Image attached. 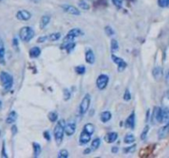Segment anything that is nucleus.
Masks as SVG:
<instances>
[{
  "instance_id": "nucleus-24",
  "label": "nucleus",
  "mask_w": 169,
  "mask_h": 158,
  "mask_svg": "<svg viewBox=\"0 0 169 158\" xmlns=\"http://www.w3.org/2000/svg\"><path fill=\"white\" fill-rule=\"evenodd\" d=\"M32 146H33V149H34V157H38L40 154H41V145L37 143H32Z\"/></svg>"
},
{
  "instance_id": "nucleus-15",
  "label": "nucleus",
  "mask_w": 169,
  "mask_h": 158,
  "mask_svg": "<svg viewBox=\"0 0 169 158\" xmlns=\"http://www.w3.org/2000/svg\"><path fill=\"white\" fill-rule=\"evenodd\" d=\"M162 106L163 110H169V90L166 91L162 97Z\"/></svg>"
},
{
  "instance_id": "nucleus-3",
  "label": "nucleus",
  "mask_w": 169,
  "mask_h": 158,
  "mask_svg": "<svg viewBox=\"0 0 169 158\" xmlns=\"http://www.w3.org/2000/svg\"><path fill=\"white\" fill-rule=\"evenodd\" d=\"M34 36L35 31L30 26H24L19 31V37L23 42H29Z\"/></svg>"
},
{
  "instance_id": "nucleus-42",
  "label": "nucleus",
  "mask_w": 169,
  "mask_h": 158,
  "mask_svg": "<svg viewBox=\"0 0 169 158\" xmlns=\"http://www.w3.org/2000/svg\"><path fill=\"white\" fill-rule=\"evenodd\" d=\"M2 157H7V155L6 154V150H5V143L4 142L3 143V147H2Z\"/></svg>"
},
{
  "instance_id": "nucleus-46",
  "label": "nucleus",
  "mask_w": 169,
  "mask_h": 158,
  "mask_svg": "<svg viewBox=\"0 0 169 158\" xmlns=\"http://www.w3.org/2000/svg\"><path fill=\"white\" fill-rule=\"evenodd\" d=\"M11 130H12V135H15V134L18 133V128L16 127V125H12Z\"/></svg>"
},
{
  "instance_id": "nucleus-6",
  "label": "nucleus",
  "mask_w": 169,
  "mask_h": 158,
  "mask_svg": "<svg viewBox=\"0 0 169 158\" xmlns=\"http://www.w3.org/2000/svg\"><path fill=\"white\" fill-rule=\"evenodd\" d=\"M111 59L113 60V62L116 63L117 64L118 72L121 73V72H123L126 68L127 63H126V62H125L124 59H122L121 58H120L118 56H116L115 55H111Z\"/></svg>"
},
{
  "instance_id": "nucleus-12",
  "label": "nucleus",
  "mask_w": 169,
  "mask_h": 158,
  "mask_svg": "<svg viewBox=\"0 0 169 158\" xmlns=\"http://www.w3.org/2000/svg\"><path fill=\"white\" fill-rule=\"evenodd\" d=\"M169 134V123L160 128L158 132V136L160 139H163Z\"/></svg>"
},
{
  "instance_id": "nucleus-22",
  "label": "nucleus",
  "mask_w": 169,
  "mask_h": 158,
  "mask_svg": "<svg viewBox=\"0 0 169 158\" xmlns=\"http://www.w3.org/2000/svg\"><path fill=\"white\" fill-rule=\"evenodd\" d=\"M41 49L39 48V47H33V48H31L30 50L29 51V55L31 58H32V59H35V58H37V57H39L40 55H41Z\"/></svg>"
},
{
  "instance_id": "nucleus-33",
  "label": "nucleus",
  "mask_w": 169,
  "mask_h": 158,
  "mask_svg": "<svg viewBox=\"0 0 169 158\" xmlns=\"http://www.w3.org/2000/svg\"><path fill=\"white\" fill-rule=\"evenodd\" d=\"M69 157V152L66 149H61L58 153V157L59 158H67Z\"/></svg>"
},
{
  "instance_id": "nucleus-4",
  "label": "nucleus",
  "mask_w": 169,
  "mask_h": 158,
  "mask_svg": "<svg viewBox=\"0 0 169 158\" xmlns=\"http://www.w3.org/2000/svg\"><path fill=\"white\" fill-rule=\"evenodd\" d=\"M91 103V96L89 94H86L82 100L80 106H79V111L80 114H84L89 109V106Z\"/></svg>"
},
{
  "instance_id": "nucleus-19",
  "label": "nucleus",
  "mask_w": 169,
  "mask_h": 158,
  "mask_svg": "<svg viewBox=\"0 0 169 158\" xmlns=\"http://www.w3.org/2000/svg\"><path fill=\"white\" fill-rule=\"evenodd\" d=\"M17 119H18V114L15 110H12L7 115V119H6V123L8 125H12L17 120Z\"/></svg>"
},
{
  "instance_id": "nucleus-27",
  "label": "nucleus",
  "mask_w": 169,
  "mask_h": 158,
  "mask_svg": "<svg viewBox=\"0 0 169 158\" xmlns=\"http://www.w3.org/2000/svg\"><path fill=\"white\" fill-rule=\"evenodd\" d=\"M110 50L112 53H116L119 50V44L116 39H112L110 41Z\"/></svg>"
},
{
  "instance_id": "nucleus-30",
  "label": "nucleus",
  "mask_w": 169,
  "mask_h": 158,
  "mask_svg": "<svg viewBox=\"0 0 169 158\" xmlns=\"http://www.w3.org/2000/svg\"><path fill=\"white\" fill-rule=\"evenodd\" d=\"M48 119H49V120L52 122V123L57 121V119H58V114H57V112H55V111L50 112V113L48 114Z\"/></svg>"
},
{
  "instance_id": "nucleus-1",
  "label": "nucleus",
  "mask_w": 169,
  "mask_h": 158,
  "mask_svg": "<svg viewBox=\"0 0 169 158\" xmlns=\"http://www.w3.org/2000/svg\"><path fill=\"white\" fill-rule=\"evenodd\" d=\"M64 126H65V123L64 120H59L57 125H55V129H54V136H55V140L56 144L59 146L62 143L63 138H64Z\"/></svg>"
},
{
  "instance_id": "nucleus-41",
  "label": "nucleus",
  "mask_w": 169,
  "mask_h": 158,
  "mask_svg": "<svg viewBox=\"0 0 169 158\" xmlns=\"http://www.w3.org/2000/svg\"><path fill=\"white\" fill-rule=\"evenodd\" d=\"M112 3L115 6L118 8H121L122 6V1L121 0H112Z\"/></svg>"
},
{
  "instance_id": "nucleus-50",
  "label": "nucleus",
  "mask_w": 169,
  "mask_h": 158,
  "mask_svg": "<svg viewBox=\"0 0 169 158\" xmlns=\"http://www.w3.org/2000/svg\"><path fill=\"white\" fill-rule=\"evenodd\" d=\"M31 1H33V2H35V3H39L41 0H31Z\"/></svg>"
},
{
  "instance_id": "nucleus-9",
  "label": "nucleus",
  "mask_w": 169,
  "mask_h": 158,
  "mask_svg": "<svg viewBox=\"0 0 169 158\" xmlns=\"http://www.w3.org/2000/svg\"><path fill=\"white\" fill-rule=\"evenodd\" d=\"M153 120L155 123H162V109L160 107H155L153 112Z\"/></svg>"
},
{
  "instance_id": "nucleus-44",
  "label": "nucleus",
  "mask_w": 169,
  "mask_h": 158,
  "mask_svg": "<svg viewBox=\"0 0 169 158\" xmlns=\"http://www.w3.org/2000/svg\"><path fill=\"white\" fill-rule=\"evenodd\" d=\"M12 44H13L14 48L18 50V39H16V38L13 39V41H12Z\"/></svg>"
},
{
  "instance_id": "nucleus-34",
  "label": "nucleus",
  "mask_w": 169,
  "mask_h": 158,
  "mask_svg": "<svg viewBox=\"0 0 169 158\" xmlns=\"http://www.w3.org/2000/svg\"><path fill=\"white\" fill-rule=\"evenodd\" d=\"M75 72L77 73L78 74H83L86 72V68L83 65H79V66H77L75 68Z\"/></svg>"
},
{
  "instance_id": "nucleus-35",
  "label": "nucleus",
  "mask_w": 169,
  "mask_h": 158,
  "mask_svg": "<svg viewBox=\"0 0 169 158\" xmlns=\"http://www.w3.org/2000/svg\"><path fill=\"white\" fill-rule=\"evenodd\" d=\"M149 130V125H146V126L144 127V129H143V132H142V133H141V135H140V138H141V139L144 140L145 138H146Z\"/></svg>"
},
{
  "instance_id": "nucleus-32",
  "label": "nucleus",
  "mask_w": 169,
  "mask_h": 158,
  "mask_svg": "<svg viewBox=\"0 0 169 158\" xmlns=\"http://www.w3.org/2000/svg\"><path fill=\"white\" fill-rule=\"evenodd\" d=\"M78 4L79 7L82 8V9H83V10H88V9L90 8L89 4H88L86 1H84V0H80Z\"/></svg>"
},
{
  "instance_id": "nucleus-39",
  "label": "nucleus",
  "mask_w": 169,
  "mask_h": 158,
  "mask_svg": "<svg viewBox=\"0 0 169 158\" xmlns=\"http://www.w3.org/2000/svg\"><path fill=\"white\" fill-rule=\"evenodd\" d=\"M135 148L136 146L134 144L132 146H129V147L124 148L123 151H124V152H125V153H129V152H134V151H135Z\"/></svg>"
},
{
  "instance_id": "nucleus-2",
  "label": "nucleus",
  "mask_w": 169,
  "mask_h": 158,
  "mask_svg": "<svg viewBox=\"0 0 169 158\" xmlns=\"http://www.w3.org/2000/svg\"><path fill=\"white\" fill-rule=\"evenodd\" d=\"M0 81L3 85V87L5 91H9L13 85V77L11 74L7 72H1L0 74Z\"/></svg>"
},
{
  "instance_id": "nucleus-53",
  "label": "nucleus",
  "mask_w": 169,
  "mask_h": 158,
  "mask_svg": "<svg viewBox=\"0 0 169 158\" xmlns=\"http://www.w3.org/2000/svg\"><path fill=\"white\" fill-rule=\"evenodd\" d=\"M0 1H1V0H0Z\"/></svg>"
},
{
  "instance_id": "nucleus-29",
  "label": "nucleus",
  "mask_w": 169,
  "mask_h": 158,
  "mask_svg": "<svg viewBox=\"0 0 169 158\" xmlns=\"http://www.w3.org/2000/svg\"><path fill=\"white\" fill-rule=\"evenodd\" d=\"M61 37V33L59 32H54V33L50 34V36H48V39L51 41H56L60 39Z\"/></svg>"
},
{
  "instance_id": "nucleus-8",
  "label": "nucleus",
  "mask_w": 169,
  "mask_h": 158,
  "mask_svg": "<svg viewBox=\"0 0 169 158\" xmlns=\"http://www.w3.org/2000/svg\"><path fill=\"white\" fill-rule=\"evenodd\" d=\"M75 131H76V124L74 122H69L64 126V133H65L67 136L74 135Z\"/></svg>"
},
{
  "instance_id": "nucleus-48",
  "label": "nucleus",
  "mask_w": 169,
  "mask_h": 158,
  "mask_svg": "<svg viewBox=\"0 0 169 158\" xmlns=\"http://www.w3.org/2000/svg\"><path fill=\"white\" fill-rule=\"evenodd\" d=\"M90 152H92V150H91V148L90 147H88V148H87L86 150H84V154H89Z\"/></svg>"
},
{
  "instance_id": "nucleus-16",
  "label": "nucleus",
  "mask_w": 169,
  "mask_h": 158,
  "mask_svg": "<svg viewBox=\"0 0 169 158\" xmlns=\"http://www.w3.org/2000/svg\"><path fill=\"white\" fill-rule=\"evenodd\" d=\"M118 138L117 133L116 132H110L108 133L106 136L104 137V139L107 142V143H113L114 142L116 141Z\"/></svg>"
},
{
  "instance_id": "nucleus-28",
  "label": "nucleus",
  "mask_w": 169,
  "mask_h": 158,
  "mask_svg": "<svg viewBox=\"0 0 169 158\" xmlns=\"http://www.w3.org/2000/svg\"><path fill=\"white\" fill-rule=\"evenodd\" d=\"M75 46V43L74 42H70V43H67V44H62V49L66 50L68 53H70L71 50L74 48Z\"/></svg>"
},
{
  "instance_id": "nucleus-49",
  "label": "nucleus",
  "mask_w": 169,
  "mask_h": 158,
  "mask_svg": "<svg viewBox=\"0 0 169 158\" xmlns=\"http://www.w3.org/2000/svg\"><path fill=\"white\" fill-rule=\"evenodd\" d=\"M118 150H119V149H118V147H114L111 148V151H112V152H114V153H116V152L118 151Z\"/></svg>"
},
{
  "instance_id": "nucleus-17",
  "label": "nucleus",
  "mask_w": 169,
  "mask_h": 158,
  "mask_svg": "<svg viewBox=\"0 0 169 158\" xmlns=\"http://www.w3.org/2000/svg\"><path fill=\"white\" fill-rule=\"evenodd\" d=\"M85 59H86V62L89 63V64H93L95 62V55L92 50H88L86 53H85Z\"/></svg>"
},
{
  "instance_id": "nucleus-45",
  "label": "nucleus",
  "mask_w": 169,
  "mask_h": 158,
  "mask_svg": "<svg viewBox=\"0 0 169 158\" xmlns=\"http://www.w3.org/2000/svg\"><path fill=\"white\" fill-rule=\"evenodd\" d=\"M165 81H166V83H167L168 85H169V69L167 70V72H166Z\"/></svg>"
},
{
  "instance_id": "nucleus-47",
  "label": "nucleus",
  "mask_w": 169,
  "mask_h": 158,
  "mask_svg": "<svg viewBox=\"0 0 169 158\" xmlns=\"http://www.w3.org/2000/svg\"><path fill=\"white\" fill-rule=\"evenodd\" d=\"M44 137L48 140V141H50V133L48 131H45L44 132Z\"/></svg>"
},
{
  "instance_id": "nucleus-14",
  "label": "nucleus",
  "mask_w": 169,
  "mask_h": 158,
  "mask_svg": "<svg viewBox=\"0 0 169 158\" xmlns=\"http://www.w3.org/2000/svg\"><path fill=\"white\" fill-rule=\"evenodd\" d=\"M152 74H153V77L154 78L156 81H159L162 79V76H163V71H162V68L161 67H155L153 69V72H152Z\"/></svg>"
},
{
  "instance_id": "nucleus-11",
  "label": "nucleus",
  "mask_w": 169,
  "mask_h": 158,
  "mask_svg": "<svg viewBox=\"0 0 169 158\" xmlns=\"http://www.w3.org/2000/svg\"><path fill=\"white\" fill-rule=\"evenodd\" d=\"M91 137L92 135L90 133H88V132H86L85 130L83 129L80 137H79V143L81 145H85V144L88 143L91 140Z\"/></svg>"
},
{
  "instance_id": "nucleus-23",
  "label": "nucleus",
  "mask_w": 169,
  "mask_h": 158,
  "mask_svg": "<svg viewBox=\"0 0 169 158\" xmlns=\"http://www.w3.org/2000/svg\"><path fill=\"white\" fill-rule=\"evenodd\" d=\"M100 144H101V140H100L99 138H96L95 139L92 140V144L90 146V148H91L92 151H94L97 149H98V147H100Z\"/></svg>"
},
{
  "instance_id": "nucleus-43",
  "label": "nucleus",
  "mask_w": 169,
  "mask_h": 158,
  "mask_svg": "<svg viewBox=\"0 0 169 158\" xmlns=\"http://www.w3.org/2000/svg\"><path fill=\"white\" fill-rule=\"evenodd\" d=\"M48 39V36H41L38 38V40H37V43H43L45 41H46Z\"/></svg>"
},
{
  "instance_id": "nucleus-51",
  "label": "nucleus",
  "mask_w": 169,
  "mask_h": 158,
  "mask_svg": "<svg viewBox=\"0 0 169 158\" xmlns=\"http://www.w3.org/2000/svg\"><path fill=\"white\" fill-rule=\"evenodd\" d=\"M2 106H3V104H2V101L0 100V110H1V109H2Z\"/></svg>"
},
{
  "instance_id": "nucleus-10",
  "label": "nucleus",
  "mask_w": 169,
  "mask_h": 158,
  "mask_svg": "<svg viewBox=\"0 0 169 158\" xmlns=\"http://www.w3.org/2000/svg\"><path fill=\"white\" fill-rule=\"evenodd\" d=\"M16 17L20 21H28L31 17V13L27 10H20L17 12Z\"/></svg>"
},
{
  "instance_id": "nucleus-40",
  "label": "nucleus",
  "mask_w": 169,
  "mask_h": 158,
  "mask_svg": "<svg viewBox=\"0 0 169 158\" xmlns=\"http://www.w3.org/2000/svg\"><path fill=\"white\" fill-rule=\"evenodd\" d=\"M124 100H126V101H129V100L131 99V95H130V92L129 91V89H126L125 92V94H124Z\"/></svg>"
},
{
  "instance_id": "nucleus-36",
  "label": "nucleus",
  "mask_w": 169,
  "mask_h": 158,
  "mask_svg": "<svg viewBox=\"0 0 169 158\" xmlns=\"http://www.w3.org/2000/svg\"><path fill=\"white\" fill-rule=\"evenodd\" d=\"M63 95H64V100H69L70 99V96H71V92H70L69 89L65 88L64 89Z\"/></svg>"
},
{
  "instance_id": "nucleus-7",
  "label": "nucleus",
  "mask_w": 169,
  "mask_h": 158,
  "mask_svg": "<svg viewBox=\"0 0 169 158\" xmlns=\"http://www.w3.org/2000/svg\"><path fill=\"white\" fill-rule=\"evenodd\" d=\"M62 9L64 12H66L67 13L71 15H74V16H78L80 15V11L78 9L77 7H74L73 5H70V4H63L61 5Z\"/></svg>"
},
{
  "instance_id": "nucleus-31",
  "label": "nucleus",
  "mask_w": 169,
  "mask_h": 158,
  "mask_svg": "<svg viewBox=\"0 0 169 158\" xmlns=\"http://www.w3.org/2000/svg\"><path fill=\"white\" fill-rule=\"evenodd\" d=\"M135 141V137L134 136L133 134H127L124 138V142L126 144H131Z\"/></svg>"
},
{
  "instance_id": "nucleus-20",
  "label": "nucleus",
  "mask_w": 169,
  "mask_h": 158,
  "mask_svg": "<svg viewBox=\"0 0 169 158\" xmlns=\"http://www.w3.org/2000/svg\"><path fill=\"white\" fill-rule=\"evenodd\" d=\"M50 17L49 15L42 16L41 20H40V27H41V29H45L48 26V24L50 23Z\"/></svg>"
},
{
  "instance_id": "nucleus-21",
  "label": "nucleus",
  "mask_w": 169,
  "mask_h": 158,
  "mask_svg": "<svg viewBox=\"0 0 169 158\" xmlns=\"http://www.w3.org/2000/svg\"><path fill=\"white\" fill-rule=\"evenodd\" d=\"M111 117H112L111 113L108 110H106V111H103L102 113L101 114L100 119H101V121L102 123H107L108 121H110Z\"/></svg>"
},
{
  "instance_id": "nucleus-52",
  "label": "nucleus",
  "mask_w": 169,
  "mask_h": 158,
  "mask_svg": "<svg viewBox=\"0 0 169 158\" xmlns=\"http://www.w3.org/2000/svg\"><path fill=\"white\" fill-rule=\"evenodd\" d=\"M0 134H1V130H0Z\"/></svg>"
},
{
  "instance_id": "nucleus-5",
  "label": "nucleus",
  "mask_w": 169,
  "mask_h": 158,
  "mask_svg": "<svg viewBox=\"0 0 169 158\" xmlns=\"http://www.w3.org/2000/svg\"><path fill=\"white\" fill-rule=\"evenodd\" d=\"M109 82V77L106 74H101L97 79V87L99 90H104Z\"/></svg>"
},
{
  "instance_id": "nucleus-38",
  "label": "nucleus",
  "mask_w": 169,
  "mask_h": 158,
  "mask_svg": "<svg viewBox=\"0 0 169 158\" xmlns=\"http://www.w3.org/2000/svg\"><path fill=\"white\" fill-rule=\"evenodd\" d=\"M158 4L159 7H167L169 6V0H158Z\"/></svg>"
},
{
  "instance_id": "nucleus-26",
  "label": "nucleus",
  "mask_w": 169,
  "mask_h": 158,
  "mask_svg": "<svg viewBox=\"0 0 169 158\" xmlns=\"http://www.w3.org/2000/svg\"><path fill=\"white\" fill-rule=\"evenodd\" d=\"M83 130H85L86 132H88V133H90L91 135H92L94 131H95V127L91 123H88L83 126Z\"/></svg>"
},
{
  "instance_id": "nucleus-13",
  "label": "nucleus",
  "mask_w": 169,
  "mask_h": 158,
  "mask_svg": "<svg viewBox=\"0 0 169 158\" xmlns=\"http://www.w3.org/2000/svg\"><path fill=\"white\" fill-rule=\"evenodd\" d=\"M135 113L133 112L132 114H129V116L126 119L125 125L126 128L133 129L135 128Z\"/></svg>"
},
{
  "instance_id": "nucleus-18",
  "label": "nucleus",
  "mask_w": 169,
  "mask_h": 158,
  "mask_svg": "<svg viewBox=\"0 0 169 158\" xmlns=\"http://www.w3.org/2000/svg\"><path fill=\"white\" fill-rule=\"evenodd\" d=\"M0 64H5V48L4 43L0 37Z\"/></svg>"
},
{
  "instance_id": "nucleus-25",
  "label": "nucleus",
  "mask_w": 169,
  "mask_h": 158,
  "mask_svg": "<svg viewBox=\"0 0 169 158\" xmlns=\"http://www.w3.org/2000/svg\"><path fill=\"white\" fill-rule=\"evenodd\" d=\"M68 34L70 35V36H72L73 37H74V38H76V37L82 36L83 35V31L80 29H78V28H74V29L70 30V31L68 32Z\"/></svg>"
},
{
  "instance_id": "nucleus-37",
  "label": "nucleus",
  "mask_w": 169,
  "mask_h": 158,
  "mask_svg": "<svg viewBox=\"0 0 169 158\" xmlns=\"http://www.w3.org/2000/svg\"><path fill=\"white\" fill-rule=\"evenodd\" d=\"M105 32H106L107 36H114L115 35L114 30L112 29L111 26H107L105 27Z\"/></svg>"
}]
</instances>
